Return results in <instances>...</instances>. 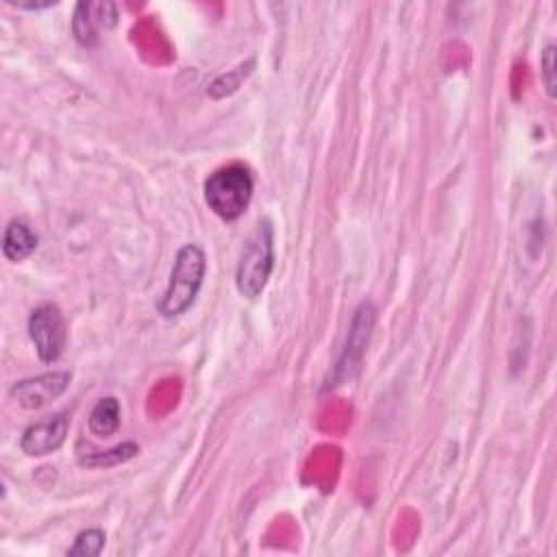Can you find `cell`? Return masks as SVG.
Masks as SVG:
<instances>
[{"instance_id": "obj_1", "label": "cell", "mask_w": 557, "mask_h": 557, "mask_svg": "<svg viewBox=\"0 0 557 557\" xmlns=\"http://www.w3.org/2000/svg\"><path fill=\"white\" fill-rule=\"evenodd\" d=\"M207 272V257L198 244H185L176 250L168 287L157 302L163 318L183 315L196 300Z\"/></svg>"}, {"instance_id": "obj_11", "label": "cell", "mask_w": 557, "mask_h": 557, "mask_svg": "<svg viewBox=\"0 0 557 557\" xmlns=\"http://www.w3.org/2000/svg\"><path fill=\"white\" fill-rule=\"evenodd\" d=\"M137 453H139L137 442H122L109 450L78 453V463L85 468H113V466H120V463L137 457Z\"/></svg>"}, {"instance_id": "obj_8", "label": "cell", "mask_w": 557, "mask_h": 557, "mask_svg": "<svg viewBox=\"0 0 557 557\" xmlns=\"http://www.w3.org/2000/svg\"><path fill=\"white\" fill-rule=\"evenodd\" d=\"M70 431V413L59 411L28 424L20 437V448L28 457H44L54 453Z\"/></svg>"}, {"instance_id": "obj_12", "label": "cell", "mask_w": 557, "mask_h": 557, "mask_svg": "<svg viewBox=\"0 0 557 557\" xmlns=\"http://www.w3.org/2000/svg\"><path fill=\"white\" fill-rule=\"evenodd\" d=\"M104 542H107V535L102 529H85L76 535L67 555H81V557L100 555V550L104 548Z\"/></svg>"}, {"instance_id": "obj_4", "label": "cell", "mask_w": 557, "mask_h": 557, "mask_svg": "<svg viewBox=\"0 0 557 557\" xmlns=\"http://www.w3.org/2000/svg\"><path fill=\"white\" fill-rule=\"evenodd\" d=\"M26 329L41 363H54L61 359L67 344V331L63 313L57 305H37L26 320Z\"/></svg>"}, {"instance_id": "obj_2", "label": "cell", "mask_w": 557, "mask_h": 557, "mask_svg": "<svg viewBox=\"0 0 557 557\" xmlns=\"http://www.w3.org/2000/svg\"><path fill=\"white\" fill-rule=\"evenodd\" d=\"M252 172L244 163H231L207 176L205 202L218 218H222L224 222H233L248 209L252 200Z\"/></svg>"}, {"instance_id": "obj_6", "label": "cell", "mask_w": 557, "mask_h": 557, "mask_svg": "<svg viewBox=\"0 0 557 557\" xmlns=\"http://www.w3.org/2000/svg\"><path fill=\"white\" fill-rule=\"evenodd\" d=\"M72 381V372L59 370V372H44L30 379L15 381L9 387V396L24 409H41L54 398H59Z\"/></svg>"}, {"instance_id": "obj_13", "label": "cell", "mask_w": 557, "mask_h": 557, "mask_svg": "<svg viewBox=\"0 0 557 557\" xmlns=\"http://www.w3.org/2000/svg\"><path fill=\"white\" fill-rule=\"evenodd\" d=\"M540 67H542V83L544 89L548 94V98L557 96V74H555V46L546 44L542 59H540Z\"/></svg>"}, {"instance_id": "obj_7", "label": "cell", "mask_w": 557, "mask_h": 557, "mask_svg": "<svg viewBox=\"0 0 557 557\" xmlns=\"http://www.w3.org/2000/svg\"><path fill=\"white\" fill-rule=\"evenodd\" d=\"M117 24V7L109 0L104 2H76L72 15V35L85 46L94 48L100 39V30H111Z\"/></svg>"}, {"instance_id": "obj_10", "label": "cell", "mask_w": 557, "mask_h": 557, "mask_svg": "<svg viewBox=\"0 0 557 557\" xmlns=\"http://www.w3.org/2000/svg\"><path fill=\"white\" fill-rule=\"evenodd\" d=\"M120 422H122V405L115 396H102L89 418H87V429L91 435L104 440V437H111L120 431Z\"/></svg>"}, {"instance_id": "obj_3", "label": "cell", "mask_w": 557, "mask_h": 557, "mask_svg": "<svg viewBox=\"0 0 557 557\" xmlns=\"http://www.w3.org/2000/svg\"><path fill=\"white\" fill-rule=\"evenodd\" d=\"M274 268V228L268 220H259L255 231L248 235L237 270H235V285L244 298H257Z\"/></svg>"}, {"instance_id": "obj_5", "label": "cell", "mask_w": 557, "mask_h": 557, "mask_svg": "<svg viewBox=\"0 0 557 557\" xmlns=\"http://www.w3.org/2000/svg\"><path fill=\"white\" fill-rule=\"evenodd\" d=\"M374 322H376V307H374L372 300L366 298L355 309L352 324H350L348 339H346V348H344V355L337 363V381H348L359 372L366 348L370 344Z\"/></svg>"}, {"instance_id": "obj_9", "label": "cell", "mask_w": 557, "mask_h": 557, "mask_svg": "<svg viewBox=\"0 0 557 557\" xmlns=\"http://www.w3.org/2000/svg\"><path fill=\"white\" fill-rule=\"evenodd\" d=\"M37 233L24 220H11L2 235V255L17 263L30 257L37 248Z\"/></svg>"}]
</instances>
